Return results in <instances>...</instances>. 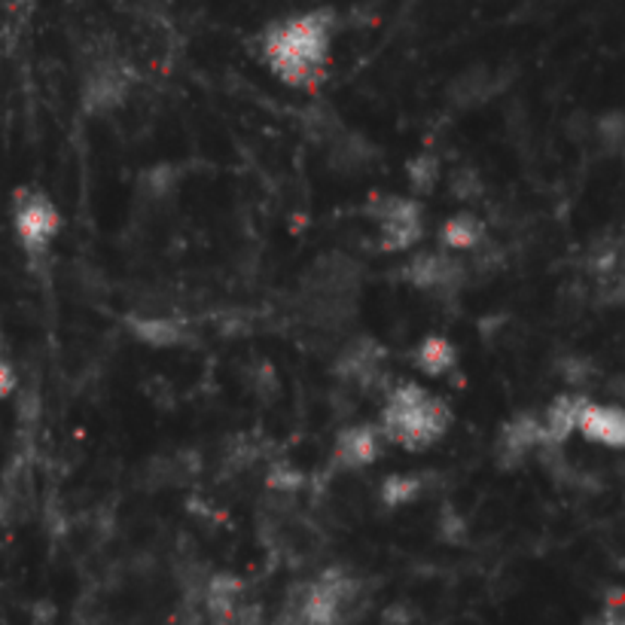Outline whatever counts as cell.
I'll return each instance as SVG.
<instances>
[{"instance_id": "obj_1", "label": "cell", "mask_w": 625, "mask_h": 625, "mask_svg": "<svg viewBox=\"0 0 625 625\" xmlns=\"http://www.w3.org/2000/svg\"><path fill=\"white\" fill-rule=\"evenodd\" d=\"M333 19L329 13H305L275 22L263 34V59L272 74L293 89H314L327 74Z\"/></svg>"}, {"instance_id": "obj_2", "label": "cell", "mask_w": 625, "mask_h": 625, "mask_svg": "<svg viewBox=\"0 0 625 625\" xmlns=\"http://www.w3.org/2000/svg\"><path fill=\"white\" fill-rule=\"evenodd\" d=\"M360 290L363 275L358 260L336 251L324 253L299 281L297 309L302 321L317 333H342L358 317Z\"/></svg>"}, {"instance_id": "obj_3", "label": "cell", "mask_w": 625, "mask_h": 625, "mask_svg": "<svg viewBox=\"0 0 625 625\" xmlns=\"http://www.w3.org/2000/svg\"><path fill=\"white\" fill-rule=\"evenodd\" d=\"M452 406L418 382H397L385 390L378 428L387 443L406 452H424L452 431Z\"/></svg>"}, {"instance_id": "obj_4", "label": "cell", "mask_w": 625, "mask_h": 625, "mask_svg": "<svg viewBox=\"0 0 625 625\" xmlns=\"http://www.w3.org/2000/svg\"><path fill=\"white\" fill-rule=\"evenodd\" d=\"M370 220L378 229V248L385 253H406L424 239V208L412 195H375Z\"/></svg>"}, {"instance_id": "obj_5", "label": "cell", "mask_w": 625, "mask_h": 625, "mask_svg": "<svg viewBox=\"0 0 625 625\" xmlns=\"http://www.w3.org/2000/svg\"><path fill=\"white\" fill-rule=\"evenodd\" d=\"M13 229L28 256H44L61 232V211L40 190H19L13 199Z\"/></svg>"}, {"instance_id": "obj_6", "label": "cell", "mask_w": 625, "mask_h": 625, "mask_svg": "<svg viewBox=\"0 0 625 625\" xmlns=\"http://www.w3.org/2000/svg\"><path fill=\"white\" fill-rule=\"evenodd\" d=\"M467 263L458 253L448 251H418L409 256V263H402L400 275L409 287H416L421 293L433 297H458V290L467 281Z\"/></svg>"}, {"instance_id": "obj_7", "label": "cell", "mask_w": 625, "mask_h": 625, "mask_svg": "<svg viewBox=\"0 0 625 625\" xmlns=\"http://www.w3.org/2000/svg\"><path fill=\"white\" fill-rule=\"evenodd\" d=\"M387 348L373 336H351L336 351L333 373L348 387L373 390L387 378Z\"/></svg>"}, {"instance_id": "obj_8", "label": "cell", "mask_w": 625, "mask_h": 625, "mask_svg": "<svg viewBox=\"0 0 625 625\" xmlns=\"http://www.w3.org/2000/svg\"><path fill=\"white\" fill-rule=\"evenodd\" d=\"M132 92V71L117 59H101L92 64L86 76H83V107L95 113V117H105L113 113L125 105Z\"/></svg>"}, {"instance_id": "obj_9", "label": "cell", "mask_w": 625, "mask_h": 625, "mask_svg": "<svg viewBox=\"0 0 625 625\" xmlns=\"http://www.w3.org/2000/svg\"><path fill=\"white\" fill-rule=\"evenodd\" d=\"M385 433L378 428V421H354L336 433V443L329 452V461L339 473H358L373 467L382 452H385Z\"/></svg>"}, {"instance_id": "obj_10", "label": "cell", "mask_w": 625, "mask_h": 625, "mask_svg": "<svg viewBox=\"0 0 625 625\" xmlns=\"http://www.w3.org/2000/svg\"><path fill=\"white\" fill-rule=\"evenodd\" d=\"M543 443L546 440H543V421H540V416L521 409L497 433V440H494V461H497L501 470H519L521 464L540 452Z\"/></svg>"}, {"instance_id": "obj_11", "label": "cell", "mask_w": 625, "mask_h": 625, "mask_svg": "<svg viewBox=\"0 0 625 625\" xmlns=\"http://www.w3.org/2000/svg\"><path fill=\"white\" fill-rule=\"evenodd\" d=\"M125 327L137 342L149 348H178V345L193 342V324L175 312H137L125 317Z\"/></svg>"}, {"instance_id": "obj_12", "label": "cell", "mask_w": 625, "mask_h": 625, "mask_svg": "<svg viewBox=\"0 0 625 625\" xmlns=\"http://www.w3.org/2000/svg\"><path fill=\"white\" fill-rule=\"evenodd\" d=\"M577 431L604 448H625V409L611 402H586Z\"/></svg>"}, {"instance_id": "obj_13", "label": "cell", "mask_w": 625, "mask_h": 625, "mask_svg": "<svg viewBox=\"0 0 625 625\" xmlns=\"http://www.w3.org/2000/svg\"><path fill=\"white\" fill-rule=\"evenodd\" d=\"M589 397L582 390H565L546 406V412L540 416L543 421V446H565L570 440V433H577L580 428V416L586 409Z\"/></svg>"}, {"instance_id": "obj_14", "label": "cell", "mask_w": 625, "mask_h": 625, "mask_svg": "<svg viewBox=\"0 0 625 625\" xmlns=\"http://www.w3.org/2000/svg\"><path fill=\"white\" fill-rule=\"evenodd\" d=\"M440 244L448 253H477L489 244V229L482 224V217L473 211H461V214H452L440 226Z\"/></svg>"}, {"instance_id": "obj_15", "label": "cell", "mask_w": 625, "mask_h": 625, "mask_svg": "<svg viewBox=\"0 0 625 625\" xmlns=\"http://www.w3.org/2000/svg\"><path fill=\"white\" fill-rule=\"evenodd\" d=\"M458 348L448 336H424L421 342L416 345L412 351V360H416V370L428 378H446L455 366H458Z\"/></svg>"}, {"instance_id": "obj_16", "label": "cell", "mask_w": 625, "mask_h": 625, "mask_svg": "<svg viewBox=\"0 0 625 625\" xmlns=\"http://www.w3.org/2000/svg\"><path fill=\"white\" fill-rule=\"evenodd\" d=\"M428 489V477L424 473H390V477L382 479L378 485V501L387 506V509H402V506L416 504L418 497Z\"/></svg>"}, {"instance_id": "obj_17", "label": "cell", "mask_w": 625, "mask_h": 625, "mask_svg": "<svg viewBox=\"0 0 625 625\" xmlns=\"http://www.w3.org/2000/svg\"><path fill=\"white\" fill-rule=\"evenodd\" d=\"M494 95V76L489 68H473L455 80L452 86V101L458 107H477L485 105Z\"/></svg>"}, {"instance_id": "obj_18", "label": "cell", "mask_w": 625, "mask_h": 625, "mask_svg": "<svg viewBox=\"0 0 625 625\" xmlns=\"http://www.w3.org/2000/svg\"><path fill=\"white\" fill-rule=\"evenodd\" d=\"M440 178H443V163H440V156L431 153V149H421V153H416V156L406 163V180H409V187H412V193L416 195L433 193Z\"/></svg>"}, {"instance_id": "obj_19", "label": "cell", "mask_w": 625, "mask_h": 625, "mask_svg": "<svg viewBox=\"0 0 625 625\" xmlns=\"http://www.w3.org/2000/svg\"><path fill=\"white\" fill-rule=\"evenodd\" d=\"M592 293L598 305H625V253L608 275L592 281Z\"/></svg>"}, {"instance_id": "obj_20", "label": "cell", "mask_w": 625, "mask_h": 625, "mask_svg": "<svg viewBox=\"0 0 625 625\" xmlns=\"http://www.w3.org/2000/svg\"><path fill=\"white\" fill-rule=\"evenodd\" d=\"M144 195L149 199H168V195H175L178 190V175L168 168V165H153L147 175H144Z\"/></svg>"}, {"instance_id": "obj_21", "label": "cell", "mask_w": 625, "mask_h": 625, "mask_svg": "<svg viewBox=\"0 0 625 625\" xmlns=\"http://www.w3.org/2000/svg\"><path fill=\"white\" fill-rule=\"evenodd\" d=\"M558 375H562V382L565 385H570V387H586L592 378L598 375V370H596V363L592 360H586V358H565V360H558Z\"/></svg>"}, {"instance_id": "obj_22", "label": "cell", "mask_w": 625, "mask_h": 625, "mask_svg": "<svg viewBox=\"0 0 625 625\" xmlns=\"http://www.w3.org/2000/svg\"><path fill=\"white\" fill-rule=\"evenodd\" d=\"M598 141L608 149H620L625 144V113H608L596 122Z\"/></svg>"}, {"instance_id": "obj_23", "label": "cell", "mask_w": 625, "mask_h": 625, "mask_svg": "<svg viewBox=\"0 0 625 625\" xmlns=\"http://www.w3.org/2000/svg\"><path fill=\"white\" fill-rule=\"evenodd\" d=\"M477 193H482V180L477 178V171H473V168H458V171L452 175V195L473 199Z\"/></svg>"}, {"instance_id": "obj_24", "label": "cell", "mask_w": 625, "mask_h": 625, "mask_svg": "<svg viewBox=\"0 0 625 625\" xmlns=\"http://www.w3.org/2000/svg\"><path fill=\"white\" fill-rule=\"evenodd\" d=\"M19 390V373L7 354H0V397H13Z\"/></svg>"}, {"instance_id": "obj_25", "label": "cell", "mask_w": 625, "mask_h": 625, "mask_svg": "<svg viewBox=\"0 0 625 625\" xmlns=\"http://www.w3.org/2000/svg\"><path fill=\"white\" fill-rule=\"evenodd\" d=\"M10 516H13V501L7 497V492H0V528L10 521Z\"/></svg>"}, {"instance_id": "obj_26", "label": "cell", "mask_w": 625, "mask_h": 625, "mask_svg": "<svg viewBox=\"0 0 625 625\" xmlns=\"http://www.w3.org/2000/svg\"><path fill=\"white\" fill-rule=\"evenodd\" d=\"M0 354H3V324H0Z\"/></svg>"}, {"instance_id": "obj_27", "label": "cell", "mask_w": 625, "mask_h": 625, "mask_svg": "<svg viewBox=\"0 0 625 625\" xmlns=\"http://www.w3.org/2000/svg\"><path fill=\"white\" fill-rule=\"evenodd\" d=\"M620 385H623V387H620V394H623V397H625V382H620Z\"/></svg>"}]
</instances>
